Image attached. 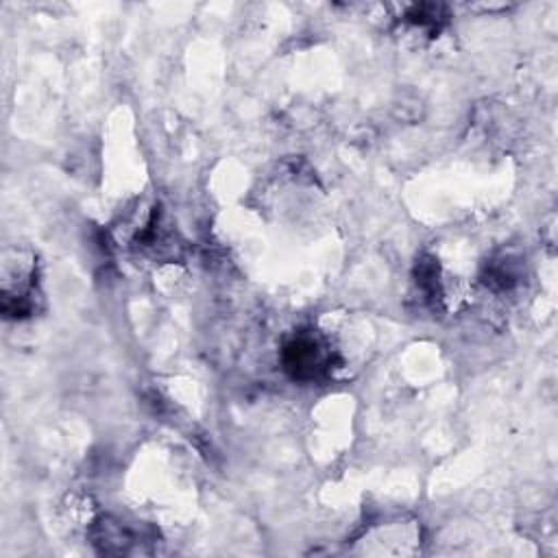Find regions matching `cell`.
I'll list each match as a JSON object with an SVG mask.
<instances>
[{"label":"cell","mask_w":558,"mask_h":558,"mask_svg":"<svg viewBox=\"0 0 558 558\" xmlns=\"http://www.w3.org/2000/svg\"><path fill=\"white\" fill-rule=\"evenodd\" d=\"M283 364L292 377L312 381L329 373L331 353L327 351L320 338L312 333H301L286 344Z\"/></svg>","instance_id":"1"}]
</instances>
